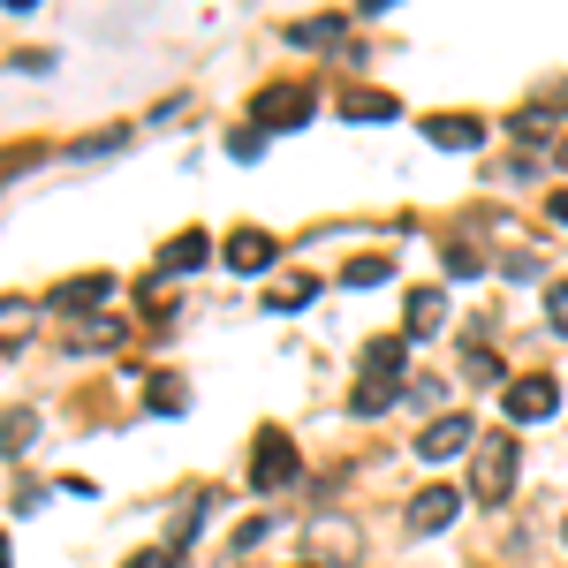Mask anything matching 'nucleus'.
Segmentation results:
<instances>
[{
    "mask_svg": "<svg viewBox=\"0 0 568 568\" xmlns=\"http://www.w3.org/2000/svg\"><path fill=\"white\" fill-rule=\"evenodd\" d=\"M402 364H409V342L402 334H379V342H364V379L349 387V409L356 417H387L394 402H402Z\"/></svg>",
    "mask_w": 568,
    "mask_h": 568,
    "instance_id": "f257e3e1",
    "label": "nucleus"
},
{
    "mask_svg": "<svg viewBox=\"0 0 568 568\" xmlns=\"http://www.w3.org/2000/svg\"><path fill=\"white\" fill-rule=\"evenodd\" d=\"M516 470H524V447H516V433H485L478 447H470V500L500 508V500L516 493Z\"/></svg>",
    "mask_w": 568,
    "mask_h": 568,
    "instance_id": "f03ea898",
    "label": "nucleus"
},
{
    "mask_svg": "<svg viewBox=\"0 0 568 568\" xmlns=\"http://www.w3.org/2000/svg\"><path fill=\"white\" fill-rule=\"evenodd\" d=\"M296 470H304V463H296V439L281 433V425H258V439H251V485H258V493H288Z\"/></svg>",
    "mask_w": 568,
    "mask_h": 568,
    "instance_id": "7ed1b4c3",
    "label": "nucleus"
},
{
    "mask_svg": "<svg viewBox=\"0 0 568 568\" xmlns=\"http://www.w3.org/2000/svg\"><path fill=\"white\" fill-rule=\"evenodd\" d=\"M311 106H318V91L311 84H265L258 99H251V130H304L311 122Z\"/></svg>",
    "mask_w": 568,
    "mask_h": 568,
    "instance_id": "20e7f679",
    "label": "nucleus"
},
{
    "mask_svg": "<svg viewBox=\"0 0 568 568\" xmlns=\"http://www.w3.org/2000/svg\"><path fill=\"white\" fill-rule=\"evenodd\" d=\"M500 402H508V417H516V425H546V417L561 409V387H554L546 372H530V379H508Z\"/></svg>",
    "mask_w": 568,
    "mask_h": 568,
    "instance_id": "39448f33",
    "label": "nucleus"
},
{
    "mask_svg": "<svg viewBox=\"0 0 568 568\" xmlns=\"http://www.w3.org/2000/svg\"><path fill=\"white\" fill-rule=\"evenodd\" d=\"M478 439H485L478 417H433V425L417 433V455H425V463H447V455H470Z\"/></svg>",
    "mask_w": 568,
    "mask_h": 568,
    "instance_id": "423d86ee",
    "label": "nucleus"
},
{
    "mask_svg": "<svg viewBox=\"0 0 568 568\" xmlns=\"http://www.w3.org/2000/svg\"><path fill=\"white\" fill-rule=\"evenodd\" d=\"M455 516H463V493H455V485H425V493L409 500V538H439Z\"/></svg>",
    "mask_w": 568,
    "mask_h": 568,
    "instance_id": "0eeeda50",
    "label": "nucleus"
},
{
    "mask_svg": "<svg viewBox=\"0 0 568 568\" xmlns=\"http://www.w3.org/2000/svg\"><path fill=\"white\" fill-rule=\"evenodd\" d=\"M106 296H114V281H106V273H77V281H61V288L45 296V311H61V318H91Z\"/></svg>",
    "mask_w": 568,
    "mask_h": 568,
    "instance_id": "6e6552de",
    "label": "nucleus"
},
{
    "mask_svg": "<svg viewBox=\"0 0 568 568\" xmlns=\"http://www.w3.org/2000/svg\"><path fill=\"white\" fill-rule=\"evenodd\" d=\"M273 251H281V243H273L265 227H235V235H227V273H265Z\"/></svg>",
    "mask_w": 568,
    "mask_h": 568,
    "instance_id": "1a4fd4ad",
    "label": "nucleus"
},
{
    "mask_svg": "<svg viewBox=\"0 0 568 568\" xmlns=\"http://www.w3.org/2000/svg\"><path fill=\"white\" fill-rule=\"evenodd\" d=\"M425 136H433L439 152H478V144H485V122H478V114H433V122H425Z\"/></svg>",
    "mask_w": 568,
    "mask_h": 568,
    "instance_id": "9d476101",
    "label": "nucleus"
},
{
    "mask_svg": "<svg viewBox=\"0 0 568 568\" xmlns=\"http://www.w3.org/2000/svg\"><path fill=\"white\" fill-rule=\"evenodd\" d=\"M439 326H447V296H439V288H417V296H409V318H402V342H425Z\"/></svg>",
    "mask_w": 568,
    "mask_h": 568,
    "instance_id": "9b49d317",
    "label": "nucleus"
},
{
    "mask_svg": "<svg viewBox=\"0 0 568 568\" xmlns=\"http://www.w3.org/2000/svg\"><path fill=\"white\" fill-rule=\"evenodd\" d=\"M349 39V16H311V23H288V45L296 53H318V45H342Z\"/></svg>",
    "mask_w": 568,
    "mask_h": 568,
    "instance_id": "f8f14e48",
    "label": "nucleus"
},
{
    "mask_svg": "<svg viewBox=\"0 0 568 568\" xmlns=\"http://www.w3.org/2000/svg\"><path fill=\"white\" fill-rule=\"evenodd\" d=\"M205 258H213V235H205V227H182L175 243L160 251V265H168V273H197Z\"/></svg>",
    "mask_w": 568,
    "mask_h": 568,
    "instance_id": "ddd939ff",
    "label": "nucleus"
},
{
    "mask_svg": "<svg viewBox=\"0 0 568 568\" xmlns=\"http://www.w3.org/2000/svg\"><path fill=\"white\" fill-rule=\"evenodd\" d=\"M342 114H349V122H394V114H402V99H394V91H342Z\"/></svg>",
    "mask_w": 568,
    "mask_h": 568,
    "instance_id": "4468645a",
    "label": "nucleus"
},
{
    "mask_svg": "<svg viewBox=\"0 0 568 568\" xmlns=\"http://www.w3.org/2000/svg\"><path fill=\"white\" fill-rule=\"evenodd\" d=\"M31 439H39V409H8L0 417V455H23Z\"/></svg>",
    "mask_w": 568,
    "mask_h": 568,
    "instance_id": "2eb2a0df",
    "label": "nucleus"
},
{
    "mask_svg": "<svg viewBox=\"0 0 568 568\" xmlns=\"http://www.w3.org/2000/svg\"><path fill=\"white\" fill-rule=\"evenodd\" d=\"M463 379H470V387H508V364L493 349H463Z\"/></svg>",
    "mask_w": 568,
    "mask_h": 568,
    "instance_id": "dca6fc26",
    "label": "nucleus"
},
{
    "mask_svg": "<svg viewBox=\"0 0 568 568\" xmlns=\"http://www.w3.org/2000/svg\"><path fill=\"white\" fill-rule=\"evenodd\" d=\"M311 296H318V281H311V273H288V281H273V296H265V311H304Z\"/></svg>",
    "mask_w": 568,
    "mask_h": 568,
    "instance_id": "f3484780",
    "label": "nucleus"
},
{
    "mask_svg": "<svg viewBox=\"0 0 568 568\" xmlns=\"http://www.w3.org/2000/svg\"><path fill=\"white\" fill-rule=\"evenodd\" d=\"M144 402H152V409H160V417H182V409H190V387H182V379H168V372H160V379H152V387H144Z\"/></svg>",
    "mask_w": 568,
    "mask_h": 568,
    "instance_id": "a211bd4d",
    "label": "nucleus"
},
{
    "mask_svg": "<svg viewBox=\"0 0 568 568\" xmlns=\"http://www.w3.org/2000/svg\"><path fill=\"white\" fill-rule=\"evenodd\" d=\"M342 281H349V288H387L394 258H349V265H342Z\"/></svg>",
    "mask_w": 568,
    "mask_h": 568,
    "instance_id": "6ab92c4d",
    "label": "nucleus"
},
{
    "mask_svg": "<svg viewBox=\"0 0 568 568\" xmlns=\"http://www.w3.org/2000/svg\"><path fill=\"white\" fill-rule=\"evenodd\" d=\"M447 273H455V281H478V273H485V258L470 251V243H447Z\"/></svg>",
    "mask_w": 568,
    "mask_h": 568,
    "instance_id": "aec40b11",
    "label": "nucleus"
},
{
    "mask_svg": "<svg viewBox=\"0 0 568 568\" xmlns=\"http://www.w3.org/2000/svg\"><path fill=\"white\" fill-rule=\"evenodd\" d=\"M114 342H122V318H99V326L77 334V349H114Z\"/></svg>",
    "mask_w": 568,
    "mask_h": 568,
    "instance_id": "412c9836",
    "label": "nucleus"
},
{
    "mask_svg": "<svg viewBox=\"0 0 568 568\" xmlns=\"http://www.w3.org/2000/svg\"><path fill=\"white\" fill-rule=\"evenodd\" d=\"M546 326H554V334H561V342H568V281H561V288H554V296H546Z\"/></svg>",
    "mask_w": 568,
    "mask_h": 568,
    "instance_id": "4be33fe9",
    "label": "nucleus"
},
{
    "mask_svg": "<svg viewBox=\"0 0 568 568\" xmlns=\"http://www.w3.org/2000/svg\"><path fill=\"white\" fill-rule=\"evenodd\" d=\"M130 144V130H106V136H91V144H77V160H99V152H122Z\"/></svg>",
    "mask_w": 568,
    "mask_h": 568,
    "instance_id": "5701e85b",
    "label": "nucleus"
},
{
    "mask_svg": "<svg viewBox=\"0 0 568 568\" xmlns=\"http://www.w3.org/2000/svg\"><path fill=\"white\" fill-rule=\"evenodd\" d=\"M227 152H235V160H258L265 136H258V130H235V136H227Z\"/></svg>",
    "mask_w": 568,
    "mask_h": 568,
    "instance_id": "b1692460",
    "label": "nucleus"
},
{
    "mask_svg": "<svg viewBox=\"0 0 568 568\" xmlns=\"http://www.w3.org/2000/svg\"><path fill=\"white\" fill-rule=\"evenodd\" d=\"M500 273H508V281H530V273H538V251H516V258H500Z\"/></svg>",
    "mask_w": 568,
    "mask_h": 568,
    "instance_id": "393cba45",
    "label": "nucleus"
},
{
    "mask_svg": "<svg viewBox=\"0 0 568 568\" xmlns=\"http://www.w3.org/2000/svg\"><path fill=\"white\" fill-rule=\"evenodd\" d=\"M122 568H182V561H175V554H168V546H152V554H130V561H122Z\"/></svg>",
    "mask_w": 568,
    "mask_h": 568,
    "instance_id": "a878e982",
    "label": "nucleus"
},
{
    "mask_svg": "<svg viewBox=\"0 0 568 568\" xmlns=\"http://www.w3.org/2000/svg\"><path fill=\"white\" fill-rule=\"evenodd\" d=\"M554 220H561V227H568V190H554Z\"/></svg>",
    "mask_w": 568,
    "mask_h": 568,
    "instance_id": "bb28decb",
    "label": "nucleus"
},
{
    "mask_svg": "<svg viewBox=\"0 0 568 568\" xmlns=\"http://www.w3.org/2000/svg\"><path fill=\"white\" fill-rule=\"evenodd\" d=\"M0 568H8V538H0Z\"/></svg>",
    "mask_w": 568,
    "mask_h": 568,
    "instance_id": "cd10ccee",
    "label": "nucleus"
},
{
    "mask_svg": "<svg viewBox=\"0 0 568 568\" xmlns=\"http://www.w3.org/2000/svg\"><path fill=\"white\" fill-rule=\"evenodd\" d=\"M561 168H568V136H561Z\"/></svg>",
    "mask_w": 568,
    "mask_h": 568,
    "instance_id": "c85d7f7f",
    "label": "nucleus"
},
{
    "mask_svg": "<svg viewBox=\"0 0 568 568\" xmlns=\"http://www.w3.org/2000/svg\"><path fill=\"white\" fill-rule=\"evenodd\" d=\"M561 538H568V524H561Z\"/></svg>",
    "mask_w": 568,
    "mask_h": 568,
    "instance_id": "c756f323",
    "label": "nucleus"
}]
</instances>
